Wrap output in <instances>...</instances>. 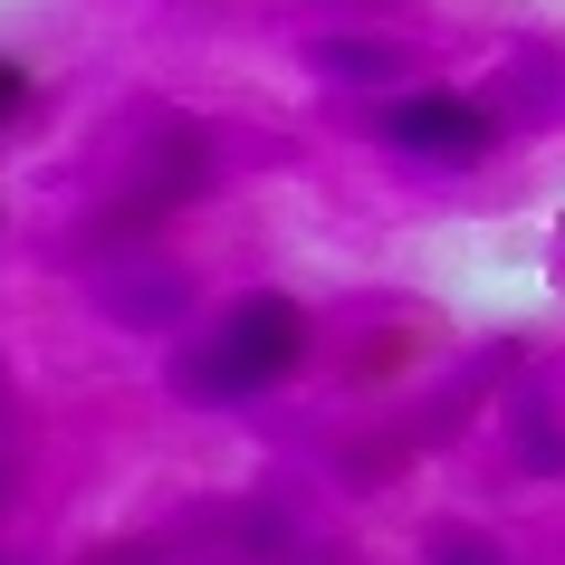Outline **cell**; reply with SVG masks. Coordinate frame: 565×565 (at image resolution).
Listing matches in <instances>:
<instances>
[{
  "label": "cell",
  "mask_w": 565,
  "mask_h": 565,
  "mask_svg": "<svg viewBox=\"0 0 565 565\" xmlns=\"http://www.w3.org/2000/svg\"><path fill=\"white\" fill-rule=\"evenodd\" d=\"M20 106H30V67H20V58H0V125L20 116Z\"/></svg>",
  "instance_id": "8992f818"
},
{
  "label": "cell",
  "mask_w": 565,
  "mask_h": 565,
  "mask_svg": "<svg viewBox=\"0 0 565 565\" xmlns=\"http://www.w3.org/2000/svg\"><path fill=\"white\" fill-rule=\"evenodd\" d=\"M96 565H153V546H106Z\"/></svg>",
  "instance_id": "ba28073f"
},
{
  "label": "cell",
  "mask_w": 565,
  "mask_h": 565,
  "mask_svg": "<svg viewBox=\"0 0 565 565\" xmlns=\"http://www.w3.org/2000/svg\"><path fill=\"white\" fill-rule=\"evenodd\" d=\"M374 125H384V145L422 153V163H479L489 135H499L489 96H470V87H413V96H393Z\"/></svg>",
  "instance_id": "7a4b0ae2"
},
{
  "label": "cell",
  "mask_w": 565,
  "mask_h": 565,
  "mask_svg": "<svg viewBox=\"0 0 565 565\" xmlns=\"http://www.w3.org/2000/svg\"><path fill=\"white\" fill-rule=\"evenodd\" d=\"M307 58L327 77H355V87H393L403 77V49L393 39H307Z\"/></svg>",
  "instance_id": "277c9868"
},
{
  "label": "cell",
  "mask_w": 565,
  "mask_h": 565,
  "mask_svg": "<svg viewBox=\"0 0 565 565\" xmlns=\"http://www.w3.org/2000/svg\"><path fill=\"white\" fill-rule=\"evenodd\" d=\"M441 565H499V546H479V536H470V546H441Z\"/></svg>",
  "instance_id": "52a82bcc"
},
{
  "label": "cell",
  "mask_w": 565,
  "mask_h": 565,
  "mask_svg": "<svg viewBox=\"0 0 565 565\" xmlns=\"http://www.w3.org/2000/svg\"><path fill=\"white\" fill-rule=\"evenodd\" d=\"M0 413H10V384H0Z\"/></svg>",
  "instance_id": "30bf717a"
},
{
  "label": "cell",
  "mask_w": 565,
  "mask_h": 565,
  "mask_svg": "<svg viewBox=\"0 0 565 565\" xmlns=\"http://www.w3.org/2000/svg\"><path fill=\"white\" fill-rule=\"evenodd\" d=\"M10 499H20V489H10V460H0V508H10Z\"/></svg>",
  "instance_id": "9c48e42d"
},
{
  "label": "cell",
  "mask_w": 565,
  "mask_h": 565,
  "mask_svg": "<svg viewBox=\"0 0 565 565\" xmlns=\"http://www.w3.org/2000/svg\"><path fill=\"white\" fill-rule=\"evenodd\" d=\"M211 173V145H202V125H163V145L145 153V173H135V192H125L116 211H106V231H145V221H163L173 202H192Z\"/></svg>",
  "instance_id": "3957f363"
},
{
  "label": "cell",
  "mask_w": 565,
  "mask_h": 565,
  "mask_svg": "<svg viewBox=\"0 0 565 565\" xmlns=\"http://www.w3.org/2000/svg\"><path fill=\"white\" fill-rule=\"evenodd\" d=\"M307 355V317L298 298H239L221 327L202 335V345H182L173 355V384L202 393V403H249V393L288 384Z\"/></svg>",
  "instance_id": "6da1fadb"
},
{
  "label": "cell",
  "mask_w": 565,
  "mask_h": 565,
  "mask_svg": "<svg viewBox=\"0 0 565 565\" xmlns=\"http://www.w3.org/2000/svg\"><path fill=\"white\" fill-rule=\"evenodd\" d=\"M182 298H192V278H182V268H163V259H153L135 288H106V307H116L125 327H163V317H182Z\"/></svg>",
  "instance_id": "5b68a950"
}]
</instances>
